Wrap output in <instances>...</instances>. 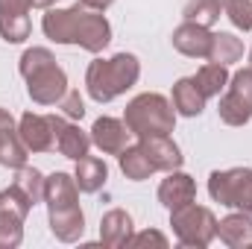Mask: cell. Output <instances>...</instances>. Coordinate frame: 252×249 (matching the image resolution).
I'll use <instances>...</instances> for the list:
<instances>
[{"label":"cell","mask_w":252,"mask_h":249,"mask_svg":"<svg viewBox=\"0 0 252 249\" xmlns=\"http://www.w3.org/2000/svg\"><path fill=\"white\" fill-rule=\"evenodd\" d=\"M18 70L27 82V94L35 106H59L64 97L67 85V73L56 62L50 47H27L24 56L18 59Z\"/></svg>","instance_id":"obj_1"},{"label":"cell","mask_w":252,"mask_h":249,"mask_svg":"<svg viewBox=\"0 0 252 249\" xmlns=\"http://www.w3.org/2000/svg\"><path fill=\"white\" fill-rule=\"evenodd\" d=\"M141 79V62L135 53H115L109 59H94L85 70V91L94 103H112Z\"/></svg>","instance_id":"obj_2"},{"label":"cell","mask_w":252,"mask_h":249,"mask_svg":"<svg viewBox=\"0 0 252 249\" xmlns=\"http://www.w3.org/2000/svg\"><path fill=\"white\" fill-rule=\"evenodd\" d=\"M176 109L170 97L158 91H144L132 97L124 109V124L135 138H150V135H170L176 129Z\"/></svg>","instance_id":"obj_3"},{"label":"cell","mask_w":252,"mask_h":249,"mask_svg":"<svg viewBox=\"0 0 252 249\" xmlns=\"http://www.w3.org/2000/svg\"><path fill=\"white\" fill-rule=\"evenodd\" d=\"M170 226H173L176 241L190 249H205L217 238V217H214V211L208 205H196V199L170 211Z\"/></svg>","instance_id":"obj_4"},{"label":"cell","mask_w":252,"mask_h":249,"mask_svg":"<svg viewBox=\"0 0 252 249\" xmlns=\"http://www.w3.org/2000/svg\"><path fill=\"white\" fill-rule=\"evenodd\" d=\"M208 196L226 208L244 211L252 217V167H229L211 170L208 176Z\"/></svg>","instance_id":"obj_5"},{"label":"cell","mask_w":252,"mask_h":249,"mask_svg":"<svg viewBox=\"0 0 252 249\" xmlns=\"http://www.w3.org/2000/svg\"><path fill=\"white\" fill-rule=\"evenodd\" d=\"M70 18H73V44L76 47L97 56L112 44V24L106 21V15L100 9H91L82 0H76L70 6Z\"/></svg>","instance_id":"obj_6"},{"label":"cell","mask_w":252,"mask_h":249,"mask_svg":"<svg viewBox=\"0 0 252 249\" xmlns=\"http://www.w3.org/2000/svg\"><path fill=\"white\" fill-rule=\"evenodd\" d=\"M32 211V202L18 185L0 190V249H15L24 241V223Z\"/></svg>","instance_id":"obj_7"},{"label":"cell","mask_w":252,"mask_h":249,"mask_svg":"<svg viewBox=\"0 0 252 249\" xmlns=\"http://www.w3.org/2000/svg\"><path fill=\"white\" fill-rule=\"evenodd\" d=\"M18 135L30 153H50L56 150V115H35L24 112L18 121Z\"/></svg>","instance_id":"obj_8"},{"label":"cell","mask_w":252,"mask_h":249,"mask_svg":"<svg viewBox=\"0 0 252 249\" xmlns=\"http://www.w3.org/2000/svg\"><path fill=\"white\" fill-rule=\"evenodd\" d=\"M138 144L144 147V153L150 156L156 173H170V170H182L185 156L179 150V144L170 135H150V138H138Z\"/></svg>","instance_id":"obj_9"},{"label":"cell","mask_w":252,"mask_h":249,"mask_svg":"<svg viewBox=\"0 0 252 249\" xmlns=\"http://www.w3.org/2000/svg\"><path fill=\"white\" fill-rule=\"evenodd\" d=\"M170 44L176 53L188 56V59H208V50H211V30L208 27H199V24H190L182 21L173 35H170Z\"/></svg>","instance_id":"obj_10"},{"label":"cell","mask_w":252,"mask_h":249,"mask_svg":"<svg viewBox=\"0 0 252 249\" xmlns=\"http://www.w3.org/2000/svg\"><path fill=\"white\" fill-rule=\"evenodd\" d=\"M91 132L79 129L76 121H67L64 115H56V150L62 153L64 158L79 161L91 153Z\"/></svg>","instance_id":"obj_11"},{"label":"cell","mask_w":252,"mask_h":249,"mask_svg":"<svg viewBox=\"0 0 252 249\" xmlns=\"http://www.w3.org/2000/svg\"><path fill=\"white\" fill-rule=\"evenodd\" d=\"M129 129L121 118H109V115H103V118H97L94 126H91V144L103 153V156H118L121 150H126V144H129Z\"/></svg>","instance_id":"obj_12"},{"label":"cell","mask_w":252,"mask_h":249,"mask_svg":"<svg viewBox=\"0 0 252 249\" xmlns=\"http://www.w3.org/2000/svg\"><path fill=\"white\" fill-rule=\"evenodd\" d=\"M193 199H196V182H193V176L182 173V170H170L161 179V185H158V202L167 211L182 208V205H188Z\"/></svg>","instance_id":"obj_13"},{"label":"cell","mask_w":252,"mask_h":249,"mask_svg":"<svg viewBox=\"0 0 252 249\" xmlns=\"http://www.w3.org/2000/svg\"><path fill=\"white\" fill-rule=\"evenodd\" d=\"M47 223L56 241L62 244H76L85 232V214L79 205H67V208H50L47 211Z\"/></svg>","instance_id":"obj_14"},{"label":"cell","mask_w":252,"mask_h":249,"mask_svg":"<svg viewBox=\"0 0 252 249\" xmlns=\"http://www.w3.org/2000/svg\"><path fill=\"white\" fill-rule=\"evenodd\" d=\"M170 103H173V109H176V115H179V118H199V115L205 112L208 97L199 91V85H196V79H193V76H182V79H176V82H173Z\"/></svg>","instance_id":"obj_15"},{"label":"cell","mask_w":252,"mask_h":249,"mask_svg":"<svg viewBox=\"0 0 252 249\" xmlns=\"http://www.w3.org/2000/svg\"><path fill=\"white\" fill-rule=\"evenodd\" d=\"M135 235L132 217L124 208H112L100 217V244L109 249H121L129 244V238Z\"/></svg>","instance_id":"obj_16"},{"label":"cell","mask_w":252,"mask_h":249,"mask_svg":"<svg viewBox=\"0 0 252 249\" xmlns=\"http://www.w3.org/2000/svg\"><path fill=\"white\" fill-rule=\"evenodd\" d=\"M79 193H82V190L76 185L73 173L56 170V173H50V176L44 179V205H47V211H50V208L79 205Z\"/></svg>","instance_id":"obj_17"},{"label":"cell","mask_w":252,"mask_h":249,"mask_svg":"<svg viewBox=\"0 0 252 249\" xmlns=\"http://www.w3.org/2000/svg\"><path fill=\"white\" fill-rule=\"evenodd\" d=\"M217 238L229 249L252 247V217L244 211H232L223 220H217Z\"/></svg>","instance_id":"obj_18"},{"label":"cell","mask_w":252,"mask_h":249,"mask_svg":"<svg viewBox=\"0 0 252 249\" xmlns=\"http://www.w3.org/2000/svg\"><path fill=\"white\" fill-rule=\"evenodd\" d=\"M73 179H76V185H79L82 193H97L100 187L109 182V164L103 158H97V156H85V158L76 161Z\"/></svg>","instance_id":"obj_19"},{"label":"cell","mask_w":252,"mask_h":249,"mask_svg":"<svg viewBox=\"0 0 252 249\" xmlns=\"http://www.w3.org/2000/svg\"><path fill=\"white\" fill-rule=\"evenodd\" d=\"M118 164H121V173L129 182H144L156 173V167H153V161L141 144H126V150L118 153Z\"/></svg>","instance_id":"obj_20"},{"label":"cell","mask_w":252,"mask_h":249,"mask_svg":"<svg viewBox=\"0 0 252 249\" xmlns=\"http://www.w3.org/2000/svg\"><path fill=\"white\" fill-rule=\"evenodd\" d=\"M41 32L53 41V44H73V18H70V6L67 9H44L41 18Z\"/></svg>","instance_id":"obj_21"},{"label":"cell","mask_w":252,"mask_h":249,"mask_svg":"<svg viewBox=\"0 0 252 249\" xmlns=\"http://www.w3.org/2000/svg\"><path fill=\"white\" fill-rule=\"evenodd\" d=\"M244 59V41L235 32H211V50H208V62L217 64H235Z\"/></svg>","instance_id":"obj_22"},{"label":"cell","mask_w":252,"mask_h":249,"mask_svg":"<svg viewBox=\"0 0 252 249\" xmlns=\"http://www.w3.org/2000/svg\"><path fill=\"white\" fill-rule=\"evenodd\" d=\"M30 158V150L24 147L21 135H18V126L12 129H3L0 132V167H9V170H18L24 167Z\"/></svg>","instance_id":"obj_23"},{"label":"cell","mask_w":252,"mask_h":249,"mask_svg":"<svg viewBox=\"0 0 252 249\" xmlns=\"http://www.w3.org/2000/svg\"><path fill=\"white\" fill-rule=\"evenodd\" d=\"M193 79H196V85H199V91L205 97H220L226 91V85H229V67L217 62H205L193 73Z\"/></svg>","instance_id":"obj_24"},{"label":"cell","mask_w":252,"mask_h":249,"mask_svg":"<svg viewBox=\"0 0 252 249\" xmlns=\"http://www.w3.org/2000/svg\"><path fill=\"white\" fill-rule=\"evenodd\" d=\"M185 21L190 24H199V27H214L223 15V0H188L185 3Z\"/></svg>","instance_id":"obj_25"},{"label":"cell","mask_w":252,"mask_h":249,"mask_svg":"<svg viewBox=\"0 0 252 249\" xmlns=\"http://www.w3.org/2000/svg\"><path fill=\"white\" fill-rule=\"evenodd\" d=\"M217 115H220V121L226 126H247L252 121V109L247 103H241L232 91H223V94H220Z\"/></svg>","instance_id":"obj_26"},{"label":"cell","mask_w":252,"mask_h":249,"mask_svg":"<svg viewBox=\"0 0 252 249\" xmlns=\"http://www.w3.org/2000/svg\"><path fill=\"white\" fill-rule=\"evenodd\" d=\"M44 173L41 170H35V167H30V164H24V167H18V176H15V182L12 185H18L24 190V196L32 202V205H38V202H44Z\"/></svg>","instance_id":"obj_27"},{"label":"cell","mask_w":252,"mask_h":249,"mask_svg":"<svg viewBox=\"0 0 252 249\" xmlns=\"http://www.w3.org/2000/svg\"><path fill=\"white\" fill-rule=\"evenodd\" d=\"M32 32L30 12L27 15H0V38L6 44H24Z\"/></svg>","instance_id":"obj_28"},{"label":"cell","mask_w":252,"mask_h":249,"mask_svg":"<svg viewBox=\"0 0 252 249\" xmlns=\"http://www.w3.org/2000/svg\"><path fill=\"white\" fill-rule=\"evenodd\" d=\"M223 15L232 21L235 30L241 32L252 30V0H223Z\"/></svg>","instance_id":"obj_29"},{"label":"cell","mask_w":252,"mask_h":249,"mask_svg":"<svg viewBox=\"0 0 252 249\" xmlns=\"http://www.w3.org/2000/svg\"><path fill=\"white\" fill-rule=\"evenodd\" d=\"M226 91H232L241 103H247L252 109V67H244V70H235L229 76V85Z\"/></svg>","instance_id":"obj_30"},{"label":"cell","mask_w":252,"mask_h":249,"mask_svg":"<svg viewBox=\"0 0 252 249\" xmlns=\"http://www.w3.org/2000/svg\"><path fill=\"white\" fill-rule=\"evenodd\" d=\"M59 109H62V115L67 121H82L85 118V103H82V97H79L76 88H67L64 91V97L59 100Z\"/></svg>","instance_id":"obj_31"},{"label":"cell","mask_w":252,"mask_h":249,"mask_svg":"<svg viewBox=\"0 0 252 249\" xmlns=\"http://www.w3.org/2000/svg\"><path fill=\"white\" fill-rule=\"evenodd\" d=\"M150 244H156V247H161V249H164V247H167V238H164L161 232H156V229H144V232L132 235L126 247H150Z\"/></svg>","instance_id":"obj_32"},{"label":"cell","mask_w":252,"mask_h":249,"mask_svg":"<svg viewBox=\"0 0 252 249\" xmlns=\"http://www.w3.org/2000/svg\"><path fill=\"white\" fill-rule=\"evenodd\" d=\"M30 0H0V15H27Z\"/></svg>","instance_id":"obj_33"},{"label":"cell","mask_w":252,"mask_h":249,"mask_svg":"<svg viewBox=\"0 0 252 249\" xmlns=\"http://www.w3.org/2000/svg\"><path fill=\"white\" fill-rule=\"evenodd\" d=\"M12 126H18L15 124V118H12V112L0 106V132H3V129H12Z\"/></svg>","instance_id":"obj_34"},{"label":"cell","mask_w":252,"mask_h":249,"mask_svg":"<svg viewBox=\"0 0 252 249\" xmlns=\"http://www.w3.org/2000/svg\"><path fill=\"white\" fill-rule=\"evenodd\" d=\"M82 3H85V6H91V9H100V12H106V9H109L115 0H82Z\"/></svg>","instance_id":"obj_35"},{"label":"cell","mask_w":252,"mask_h":249,"mask_svg":"<svg viewBox=\"0 0 252 249\" xmlns=\"http://www.w3.org/2000/svg\"><path fill=\"white\" fill-rule=\"evenodd\" d=\"M56 0H30V9H53Z\"/></svg>","instance_id":"obj_36"},{"label":"cell","mask_w":252,"mask_h":249,"mask_svg":"<svg viewBox=\"0 0 252 249\" xmlns=\"http://www.w3.org/2000/svg\"><path fill=\"white\" fill-rule=\"evenodd\" d=\"M250 67H252V50H250Z\"/></svg>","instance_id":"obj_37"}]
</instances>
